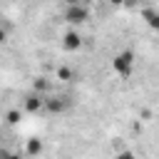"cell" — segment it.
Returning <instances> with one entry per match:
<instances>
[{"label": "cell", "instance_id": "obj_7", "mask_svg": "<svg viewBox=\"0 0 159 159\" xmlns=\"http://www.w3.org/2000/svg\"><path fill=\"white\" fill-rule=\"evenodd\" d=\"M0 159H20V154H15V152H7V149H0Z\"/></svg>", "mask_w": 159, "mask_h": 159}, {"label": "cell", "instance_id": "obj_4", "mask_svg": "<svg viewBox=\"0 0 159 159\" xmlns=\"http://www.w3.org/2000/svg\"><path fill=\"white\" fill-rule=\"evenodd\" d=\"M22 104H25V109H27V112H40V109L45 107V99H42L40 94H27Z\"/></svg>", "mask_w": 159, "mask_h": 159}, {"label": "cell", "instance_id": "obj_1", "mask_svg": "<svg viewBox=\"0 0 159 159\" xmlns=\"http://www.w3.org/2000/svg\"><path fill=\"white\" fill-rule=\"evenodd\" d=\"M112 67H114V72H117V75L129 77V75H132V70H134V52H132V50L119 52V55L112 60Z\"/></svg>", "mask_w": 159, "mask_h": 159}, {"label": "cell", "instance_id": "obj_6", "mask_svg": "<svg viewBox=\"0 0 159 159\" xmlns=\"http://www.w3.org/2000/svg\"><path fill=\"white\" fill-rule=\"evenodd\" d=\"M40 152H42V142H40V139H30V142H27V154L35 157V154H40Z\"/></svg>", "mask_w": 159, "mask_h": 159}, {"label": "cell", "instance_id": "obj_10", "mask_svg": "<svg viewBox=\"0 0 159 159\" xmlns=\"http://www.w3.org/2000/svg\"><path fill=\"white\" fill-rule=\"evenodd\" d=\"M62 2H65V5H80L82 0H62Z\"/></svg>", "mask_w": 159, "mask_h": 159}, {"label": "cell", "instance_id": "obj_11", "mask_svg": "<svg viewBox=\"0 0 159 159\" xmlns=\"http://www.w3.org/2000/svg\"><path fill=\"white\" fill-rule=\"evenodd\" d=\"M0 42H5V30H0Z\"/></svg>", "mask_w": 159, "mask_h": 159}, {"label": "cell", "instance_id": "obj_2", "mask_svg": "<svg viewBox=\"0 0 159 159\" xmlns=\"http://www.w3.org/2000/svg\"><path fill=\"white\" fill-rule=\"evenodd\" d=\"M89 17V12H87V7L80 2V5H67L65 7V20L70 22V25H82L84 20Z\"/></svg>", "mask_w": 159, "mask_h": 159}, {"label": "cell", "instance_id": "obj_3", "mask_svg": "<svg viewBox=\"0 0 159 159\" xmlns=\"http://www.w3.org/2000/svg\"><path fill=\"white\" fill-rule=\"evenodd\" d=\"M80 45H82V37H80V32H67L65 37H62V47L67 50V52H75V50H80Z\"/></svg>", "mask_w": 159, "mask_h": 159}, {"label": "cell", "instance_id": "obj_5", "mask_svg": "<svg viewBox=\"0 0 159 159\" xmlns=\"http://www.w3.org/2000/svg\"><path fill=\"white\" fill-rule=\"evenodd\" d=\"M142 17L147 20V25H149L152 30H159V12H157V10H149V7H147V10H142Z\"/></svg>", "mask_w": 159, "mask_h": 159}, {"label": "cell", "instance_id": "obj_12", "mask_svg": "<svg viewBox=\"0 0 159 159\" xmlns=\"http://www.w3.org/2000/svg\"><path fill=\"white\" fill-rule=\"evenodd\" d=\"M109 2H112V5H122L124 0H109Z\"/></svg>", "mask_w": 159, "mask_h": 159}, {"label": "cell", "instance_id": "obj_8", "mask_svg": "<svg viewBox=\"0 0 159 159\" xmlns=\"http://www.w3.org/2000/svg\"><path fill=\"white\" fill-rule=\"evenodd\" d=\"M17 117H20V114H17V112H15V109H12V112H10V114H7V122H10V124H15V122H17Z\"/></svg>", "mask_w": 159, "mask_h": 159}, {"label": "cell", "instance_id": "obj_9", "mask_svg": "<svg viewBox=\"0 0 159 159\" xmlns=\"http://www.w3.org/2000/svg\"><path fill=\"white\" fill-rule=\"evenodd\" d=\"M114 159H134V154H132V152H122V154H117Z\"/></svg>", "mask_w": 159, "mask_h": 159}]
</instances>
